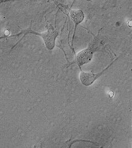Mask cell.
<instances>
[{
  "label": "cell",
  "mask_w": 132,
  "mask_h": 148,
  "mask_svg": "<svg viewBox=\"0 0 132 148\" xmlns=\"http://www.w3.org/2000/svg\"><path fill=\"white\" fill-rule=\"evenodd\" d=\"M21 34H23V36L20 40V41L16 43L14 46V47H12V50L15 47H16L19 44V43L21 42V40L25 37L26 35H27L28 34H33L36 35L37 36H39V37H41L43 39V41H44V43L45 46L47 48V49L49 50H52L54 49L55 46V41H56V39L58 34H59V33L57 31L53 30L51 28H50L46 32H43V33H40V32L33 31L32 29H31L30 28H29L26 30L21 31L18 34L10 36L8 37H18Z\"/></svg>",
  "instance_id": "6da1fadb"
},
{
  "label": "cell",
  "mask_w": 132,
  "mask_h": 148,
  "mask_svg": "<svg viewBox=\"0 0 132 148\" xmlns=\"http://www.w3.org/2000/svg\"><path fill=\"white\" fill-rule=\"evenodd\" d=\"M93 55V45L89 46L87 49L82 50L77 55L76 62L80 68L83 65L88 63L91 60Z\"/></svg>",
  "instance_id": "7a4b0ae2"
},
{
  "label": "cell",
  "mask_w": 132,
  "mask_h": 148,
  "mask_svg": "<svg viewBox=\"0 0 132 148\" xmlns=\"http://www.w3.org/2000/svg\"><path fill=\"white\" fill-rule=\"evenodd\" d=\"M113 63L114 62L110 65H109L106 68L103 70L101 72L97 74L90 73V72H81L80 74V80L81 81V84L85 86H89L91 85L97 79H98L102 74H103V73L106 70H107L110 66V65Z\"/></svg>",
  "instance_id": "3957f363"
},
{
  "label": "cell",
  "mask_w": 132,
  "mask_h": 148,
  "mask_svg": "<svg viewBox=\"0 0 132 148\" xmlns=\"http://www.w3.org/2000/svg\"><path fill=\"white\" fill-rule=\"evenodd\" d=\"M69 14L72 21L74 23V31L72 40V46L73 45V40L74 38L75 31L77 29V26L83 21L84 19V14L81 10H69Z\"/></svg>",
  "instance_id": "277c9868"
},
{
  "label": "cell",
  "mask_w": 132,
  "mask_h": 148,
  "mask_svg": "<svg viewBox=\"0 0 132 148\" xmlns=\"http://www.w3.org/2000/svg\"><path fill=\"white\" fill-rule=\"evenodd\" d=\"M16 1H21V0H0V4L3 3H6V2H8Z\"/></svg>",
  "instance_id": "5b68a950"
},
{
  "label": "cell",
  "mask_w": 132,
  "mask_h": 148,
  "mask_svg": "<svg viewBox=\"0 0 132 148\" xmlns=\"http://www.w3.org/2000/svg\"><path fill=\"white\" fill-rule=\"evenodd\" d=\"M0 16H1V14H0Z\"/></svg>",
  "instance_id": "8992f818"
}]
</instances>
